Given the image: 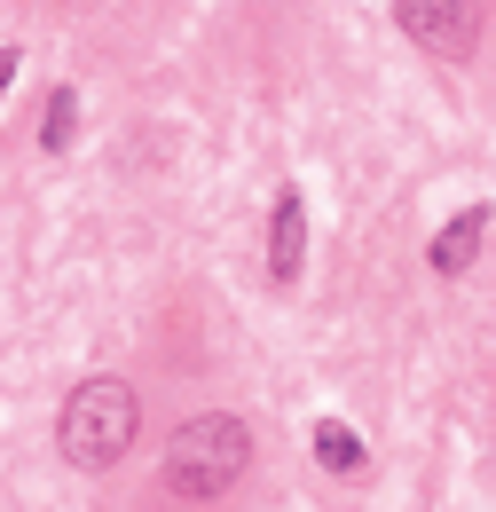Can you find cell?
<instances>
[{
	"instance_id": "cell-4",
	"label": "cell",
	"mask_w": 496,
	"mask_h": 512,
	"mask_svg": "<svg viewBox=\"0 0 496 512\" xmlns=\"http://www.w3.org/2000/svg\"><path fill=\"white\" fill-rule=\"evenodd\" d=\"M300 260H308V205H300V190H276V213H268V276L292 284Z\"/></svg>"
},
{
	"instance_id": "cell-1",
	"label": "cell",
	"mask_w": 496,
	"mask_h": 512,
	"mask_svg": "<svg viewBox=\"0 0 496 512\" xmlns=\"http://www.w3.org/2000/svg\"><path fill=\"white\" fill-rule=\"evenodd\" d=\"M245 465H252V426L229 418V410H205L166 442V489L182 505H213L245 481Z\"/></svg>"
},
{
	"instance_id": "cell-6",
	"label": "cell",
	"mask_w": 496,
	"mask_h": 512,
	"mask_svg": "<svg viewBox=\"0 0 496 512\" xmlns=\"http://www.w3.org/2000/svg\"><path fill=\"white\" fill-rule=\"evenodd\" d=\"M315 465H323V473H339V481H347V473H363V434H355V426H339V418H323V426H315Z\"/></svg>"
},
{
	"instance_id": "cell-7",
	"label": "cell",
	"mask_w": 496,
	"mask_h": 512,
	"mask_svg": "<svg viewBox=\"0 0 496 512\" xmlns=\"http://www.w3.org/2000/svg\"><path fill=\"white\" fill-rule=\"evenodd\" d=\"M71 134H79V87H56L40 103V150L56 158V150H71Z\"/></svg>"
},
{
	"instance_id": "cell-2",
	"label": "cell",
	"mask_w": 496,
	"mask_h": 512,
	"mask_svg": "<svg viewBox=\"0 0 496 512\" xmlns=\"http://www.w3.org/2000/svg\"><path fill=\"white\" fill-rule=\"evenodd\" d=\"M134 434H142V402H134L126 379H79L71 402H63V418H56V442L79 473H111L134 449Z\"/></svg>"
},
{
	"instance_id": "cell-3",
	"label": "cell",
	"mask_w": 496,
	"mask_h": 512,
	"mask_svg": "<svg viewBox=\"0 0 496 512\" xmlns=\"http://www.w3.org/2000/svg\"><path fill=\"white\" fill-rule=\"evenodd\" d=\"M394 24L426 56H473L481 48V0H394Z\"/></svg>"
},
{
	"instance_id": "cell-5",
	"label": "cell",
	"mask_w": 496,
	"mask_h": 512,
	"mask_svg": "<svg viewBox=\"0 0 496 512\" xmlns=\"http://www.w3.org/2000/svg\"><path fill=\"white\" fill-rule=\"evenodd\" d=\"M489 229H496L489 205H465L457 221H441V237H434V253H426V260H434L441 276H465V268L481 260V245H489Z\"/></svg>"
},
{
	"instance_id": "cell-8",
	"label": "cell",
	"mask_w": 496,
	"mask_h": 512,
	"mask_svg": "<svg viewBox=\"0 0 496 512\" xmlns=\"http://www.w3.org/2000/svg\"><path fill=\"white\" fill-rule=\"evenodd\" d=\"M16 64H24V48H0V95H8V79H16Z\"/></svg>"
}]
</instances>
